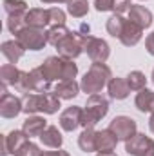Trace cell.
I'll use <instances>...</instances> for the list:
<instances>
[{
  "label": "cell",
  "mask_w": 154,
  "mask_h": 156,
  "mask_svg": "<svg viewBox=\"0 0 154 156\" xmlns=\"http://www.w3.org/2000/svg\"><path fill=\"white\" fill-rule=\"evenodd\" d=\"M38 71L42 73V76L47 82L56 80V78H64V80H71L76 75V66L71 62H62L58 58H47V62L38 67Z\"/></svg>",
  "instance_id": "1"
},
{
  "label": "cell",
  "mask_w": 154,
  "mask_h": 156,
  "mask_svg": "<svg viewBox=\"0 0 154 156\" xmlns=\"http://www.w3.org/2000/svg\"><path fill=\"white\" fill-rule=\"evenodd\" d=\"M60 107V102H58V96L56 94H31V96H26L24 98V109L26 113H54L56 109Z\"/></svg>",
  "instance_id": "2"
},
{
  "label": "cell",
  "mask_w": 154,
  "mask_h": 156,
  "mask_svg": "<svg viewBox=\"0 0 154 156\" xmlns=\"http://www.w3.org/2000/svg\"><path fill=\"white\" fill-rule=\"evenodd\" d=\"M107 109H109L107 100L102 98V96H98V94H94V96L89 100V104H87V111L82 115V123H83L87 129H91L100 118L105 116Z\"/></svg>",
  "instance_id": "3"
},
{
  "label": "cell",
  "mask_w": 154,
  "mask_h": 156,
  "mask_svg": "<svg viewBox=\"0 0 154 156\" xmlns=\"http://www.w3.org/2000/svg\"><path fill=\"white\" fill-rule=\"evenodd\" d=\"M109 76H111V71H109L103 64H94L93 69L85 75L82 87H83L87 93H96V91H100V89L105 85V82H107Z\"/></svg>",
  "instance_id": "4"
},
{
  "label": "cell",
  "mask_w": 154,
  "mask_h": 156,
  "mask_svg": "<svg viewBox=\"0 0 154 156\" xmlns=\"http://www.w3.org/2000/svg\"><path fill=\"white\" fill-rule=\"evenodd\" d=\"M16 38H18V42H20L24 47L33 49V51L42 49V47L45 45V42H47V38L44 37V33L38 31L37 27H24V29L16 35Z\"/></svg>",
  "instance_id": "5"
},
{
  "label": "cell",
  "mask_w": 154,
  "mask_h": 156,
  "mask_svg": "<svg viewBox=\"0 0 154 156\" xmlns=\"http://www.w3.org/2000/svg\"><path fill=\"white\" fill-rule=\"evenodd\" d=\"M125 151L132 156H154V142L143 134H134L131 142H127Z\"/></svg>",
  "instance_id": "6"
},
{
  "label": "cell",
  "mask_w": 154,
  "mask_h": 156,
  "mask_svg": "<svg viewBox=\"0 0 154 156\" xmlns=\"http://www.w3.org/2000/svg\"><path fill=\"white\" fill-rule=\"evenodd\" d=\"M27 142H29V140H27V134H26L24 131H22V133H20V131H13V133H9L7 136L2 138V145H4V147H2V154H9V153H11V154L16 156L18 151H20Z\"/></svg>",
  "instance_id": "7"
},
{
  "label": "cell",
  "mask_w": 154,
  "mask_h": 156,
  "mask_svg": "<svg viewBox=\"0 0 154 156\" xmlns=\"http://www.w3.org/2000/svg\"><path fill=\"white\" fill-rule=\"evenodd\" d=\"M22 109H24L22 102L15 94L7 93L5 85H4V89H2V100H0V115L4 118H15Z\"/></svg>",
  "instance_id": "8"
},
{
  "label": "cell",
  "mask_w": 154,
  "mask_h": 156,
  "mask_svg": "<svg viewBox=\"0 0 154 156\" xmlns=\"http://www.w3.org/2000/svg\"><path fill=\"white\" fill-rule=\"evenodd\" d=\"M136 129V123L134 120L131 118H125V116H120V118H114L113 123H111V131L114 133L118 138H123V140H129L132 138V133Z\"/></svg>",
  "instance_id": "9"
},
{
  "label": "cell",
  "mask_w": 154,
  "mask_h": 156,
  "mask_svg": "<svg viewBox=\"0 0 154 156\" xmlns=\"http://www.w3.org/2000/svg\"><path fill=\"white\" fill-rule=\"evenodd\" d=\"M85 51L91 55L93 60H105L109 55V47L103 40L96 38H87L85 40Z\"/></svg>",
  "instance_id": "10"
},
{
  "label": "cell",
  "mask_w": 154,
  "mask_h": 156,
  "mask_svg": "<svg viewBox=\"0 0 154 156\" xmlns=\"http://www.w3.org/2000/svg\"><path fill=\"white\" fill-rule=\"evenodd\" d=\"M24 22L29 26V27H44L51 22V15H49V9L44 11V9H31L29 13H26L24 16Z\"/></svg>",
  "instance_id": "11"
},
{
  "label": "cell",
  "mask_w": 154,
  "mask_h": 156,
  "mask_svg": "<svg viewBox=\"0 0 154 156\" xmlns=\"http://www.w3.org/2000/svg\"><path fill=\"white\" fill-rule=\"evenodd\" d=\"M24 49L26 47L20 42H15V40H9V42H4L2 44V53L9 60V64H16L20 60V56L24 55Z\"/></svg>",
  "instance_id": "12"
},
{
  "label": "cell",
  "mask_w": 154,
  "mask_h": 156,
  "mask_svg": "<svg viewBox=\"0 0 154 156\" xmlns=\"http://www.w3.org/2000/svg\"><path fill=\"white\" fill-rule=\"evenodd\" d=\"M142 37V27L138 26V24H134V22H125V26H123V31H121V42L125 44V45H134L138 40Z\"/></svg>",
  "instance_id": "13"
},
{
  "label": "cell",
  "mask_w": 154,
  "mask_h": 156,
  "mask_svg": "<svg viewBox=\"0 0 154 156\" xmlns=\"http://www.w3.org/2000/svg\"><path fill=\"white\" fill-rule=\"evenodd\" d=\"M116 142H118V136L111 129L96 134V149H100L102 153H111L113 147L116 145Z\"/></svg>",
  "instance_id": "14"
},
{
  "label": "cell",
  "mask_w": 154,
  "mask_h": 156,
  "mask_svg": "<svg viewBox=\"0 0 154 156\" xmlns=\"http://www.w3.org/2000/svg\"><path fill=\"white\" fill-rule=\"evenodd\" d=\"M60 123H62V127L65 129V131H73V129H76L78 123H82V111L78 109V107H71V109H67L62 118H60Z\"/></svg>",
  "instance_id": "15"
},
{
  "label": "cell",
  "mask_w": 154,
  "mask_h": 156,
  "mask_svg": "<svg viewBox=\"0 0 154 156\" xmlns=\"http://www.w3.org/2000/svg\"><path fill=\"white\" fill-rule=\"evenodd\" d=\"M56 47H58L60 55L65 56V58H76L78 55H80V49H82V47L76 44V40H73L71 35H67V37L62 40Z\"/></svg>",
  "instance_id": "16"
},
{
  "label": "cell",
  "mask_w": 154,
  "mask_h": 156,
  "mask_svg": "<svg viewBox=\"0 0 154 156\" xmlns=\"http://www.w3.org/2000/svg\"><path fill=\"white\" fill-rule=\"evenodd\" d=\"M151 20H152V15L145 7L131 5V22L138 24L140 27H147V26H151Z\"/></svg>",
  "instance_id": "17"
},
{
  "label": "cell",
  "mask_w": 154,
  "mask_h": 156,
  "mask_svg": "<svg viewBox=\"0 0 154 156\" xmlns=\"http://www.w3.org/2000/svg\"><path fill=\"white\" fill-rule=\"evenodd\" d=\"M44 131H45V120L44 118L33 116L24 122V133L27 136H40Z\"/></svg>",
  "instance_id": "18"
},
{
  "label": "cell",
  "mask_w": 154,
  "mask_h": 156,
  "mask_svg": "<svg viewBox=\"0 0 154 156\" xmlns=\"http://www.w3.org/2000/svg\"><path fill=\"white\" fill-rule=\"evenodd\" d=\"M2 83L4 85H15L16 87V83L20 82V76H22V73L15 67V64H5L4 67H2Z\"/></svg>",
  "instance_id": "19"
},
{
  "label": "cell",
  "mask_w": 154,
  "mask_h": 156,
  "mask_svg": "<svg viewBox=\"0 0 154 156\" xmlns=\"http://www.w3.org/2000/svg\"><path fill=\"white\" fill-rule=\"evenodd\" d=\"M54 94H56V96H62V98H73V96H76L78 94L76 82H75L73 78H71V80H64L62 83L56 85Z\"/></svg>",
  "instance_id": "20"
},
{
  "label": "cell",
  "mask_w": 154,
  "mask_h": 156,
  "mask_svg": "<svg viewBox=\"0 0 154 156\" xmlns=\"http://www.w3.org/2000/svg\"><path fill=\"white\" fill-rule=\"evenodd\" d=\"M136 105L143 113L145 111H154V93L152 91H147V89H142V93L136 98Z\"/></svg>",
  "instance_id": "21"
},
{
  "label": "cell",
  "mask_w": 154,
  "mask_h": 156,
  "mask_svg": "<svg viewBox=\"0 0 154 156\" xmlns=\"http://www.w3.org/2000/svg\"><path fill=\"white\" fill-rule=\"evenodd\" d=\"M40 138H42V142H44L45 145H49V147H60V145H62V136H60V133H58L56 127H47V129L40 134Z\"/></svg>",
  "instance_id": "22"
},
{
  "label": "cell",
  "mask_w": 154,
  "mask_h": 156,
  "mask_svg": "<svg viewBox=\"0 0 154 156\" xmlns=\"http://www.w3.org/2000/svg\"><path fill=\"white\" fill-rule=\"evenodd\" d=\"M109 91H111V96L113 98H125L129 94V85L123 80L116 78V80H113L109 83Z\"/></svg>",
  "instance_id": "23"
},
{
  "label": "cell",
  "mask_w": 154,
  "mask_h": 156,
  "mask_svg": "<svg viewBox=\"0 0 154 156\" xmlns=\"http://www.w3.org/2000/svg\"><path fill=\"white\" fill-rule=\"evenodd\" d=\"M67 35H69V31H67L64 26H60V27H58V26H54L53 29H49V31H47L45 38H47V42H49V44H54V45H58V44L65 38Z\"/></svg>",
  "instance_id": "24"
},
{
  "label": "cell",
  "mask_w": 154,
  "mask_h": 156,
  "mask_svg": "<svg viewBox=\"0 0 154 156\" xmlns=\"http://www.w3.org/2000/svg\"><path fill=\"white\" fill-rule=\"evenodd\" d=\"M4 9L9 16L11 15H22L27 9V4L22 0H4Z\"/></svg>",
  "instance_id": "25"
},
{
  "label": "cell",
  "mask_w": 154,
  "mask_h": 156,
  "mask_svg": "<svg viewBox=\"0 0 154 156\" xmlns=\"http://www.w3.org/2000/svg\"><path fill=\"white\" fill-rule=\"evenodd\" d=\"M80 147L83 149V151H94L96 149V134L91 131V129H85L83 131V134H82V138H80Z\"/></svg>",
  "instance_id": "26"
},
{
  "label": "cell",
  "mask_w": 154,
  "mask_h": 156,
  "mask_svg": "<svg viewBox=\"0 0 154 156\" xmlns=\"http://www.w3.org/2000/svg\"><path fill=\"white\" fill-rule=\"evenodd\" d=\"M87 9H89V5H87L85 0H71V2H69V13H71L73 16H82V15H85Z\"/></svg>",
  "instance_id": "27"
},
{
  "label": "cell",
  "mask_w": 154,
  "mask_h": 156,
  "mask_svg": "<svg viewBox=\"0 0 154 156\" xmlns=\"http://www.w3.org/2000/svg\"><path fill=\"white\" fill-rule=\"evenodd\" d=\"M123 26H125V22L121 20V16H116V15H114V16L109 20V24H107V29H109V33H111L113 37H121Z\"/></svg>",
  "instance_id": "28"
},
{
  "label": "cell",
  "mask_w": 154,
  "mask_h": 156,
  "mask_svg": "<svg viewBox=\"0 0 154 156\" xmlns=\"http://www.w3.org/2000/svg\"><path fill=\"white\" fill-rule=\"evenodd\" d=\"M127 78H129V80H127V85H129L131 89H142V87L145 85V76H143L140 71L131 73Z\"/></svg>",
  "instance_id": "29"
},
{
  "label": "cell",
  "mask_w": 154,
  "mask_h": 156,
  "mask_svg": "<svg viewBox=\"0 0 154 156\" xmlns=\"http://www.w3.org/2000/svg\"><path fill=\"white\" fill-rule=\"evenodd\" d=\"M7 29L13 33V35H18L24 27H22V18L20 15H11L9 20H7Z\"/></svg>",
  "instance_id": "30"
},
{
  "label": "cell",
  "mask_w": 154,
  "mask_h": 156,
  "mask_svg": "<svg viewBox=\"0 0 154 156\" xmlns=\"http://www.w3.org/2000/svg\"><path fill=\"white\" fill-rule=\"evenodd\" d=\"M16 156H42V153L38 151V147H37L35 144L27 142V144L18 151V154H16Z\"/></svg>",
  "instance_id": "31"
},
{
  "label": "cell",
  "mask_w": 154,
  "mask_h": 156,
  "mask_svg": "<svg viewBox=\"0 0 154 156\" xmlns=\"http://www.w3.org/2000/svg\"><path fill=\"white\" fill-rule=\"evenodd\" d=\"M49 15H51V22H54V24H60V26H64V20H65V16H64V13H62L60 9L53 7V9H49Z\"/></svg>",
  "instance_id": "32"
},
{
  "label": "cell",
  "mask_w": 154,
  "mask_h": 156,
  "mask_svg": "<svg viewBox=\"0 0 154 156\" xmlns=\"http://www.w3.org/2000/svg\"><path fill=\"white\" fill-rule=\"evenodd\" d=\"M96 9H98V11L114 9V0H96Z\"/></svg>",
  "instance_id": "33"
},
{
  "label": "cell",
  "mask_w": 154,
  "mask_h": 156,
  "mask_svg": "<svg viewBox=\"0 0 154 156\" xmlns=\"http://www.w3.org/2000/svg\"><path fill=\"white\" fill-rule=\"evenodd\" d=\"M147 49H149V53H151V55H154V33L147 38Z\"/></svg>",
  "instance_id": "34"
},
{
  "label": "cell",
  "mask_w": 154,
  "mask_h": 156,
  "mask_svg": "<svg viewBox=\"0 0 154 156\" xmlns=\"http://www.w3.org/2000/svg\"><path fill=\"white\" fill-rule=\"evenodd\" d=\"M42 156H67V154L62 153V151H53V153H44Z\"/></svg>",
  "instance_id": "35"
},
{
  "label": "cell",
  "mask_w": 154,
  "mask_h": 156,
  "mask_svg": "<svg viewBox=\"0 0 154 156\" xmlns=\"http://www.w3.org/2000/svg\"><path fill=\"white\" fill-rule=\"evenodd\" d=\"M98 156H114V154H111V153H102V154H98Z\"/></svg>",
  "instance_id": "36"
}]
</instances>
